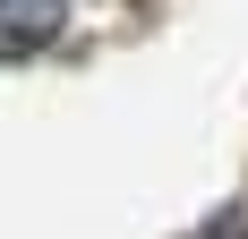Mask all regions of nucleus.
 <instances>
[{"instance_id":"1","label":"nucleus","mask_w":248,"mask_h":239,"mask_svg":"<svg viewBox=\"0 0 248 239\" xmlns=\"http://www.w3.org/2000/svg\"><path fill=\"white\" fill-rule=\"evenodd\" d=\"M60 0H0V60H26V51L60 43Z\"/></svg>"}]
</instances>
